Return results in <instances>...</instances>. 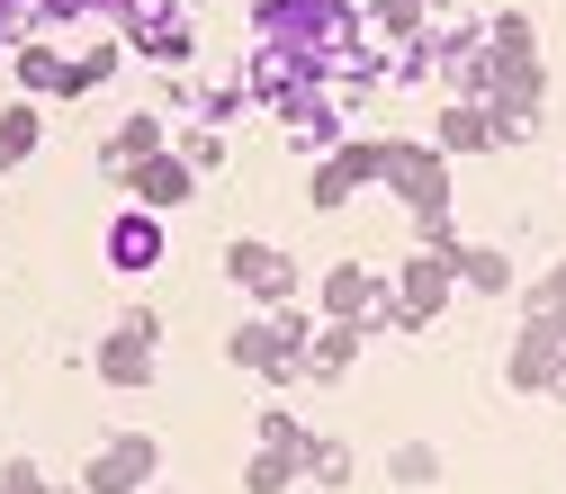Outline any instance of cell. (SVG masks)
<instances>
[{
  "instance_id": "2e32d148",
  "label": "cell",
  "mask_w": 566,
  "mask_h": 494,
  "mask_svg": "<svg viewBox=\"0 0 566 494\" xmlns=\"http://www.w3.org/2000/svg\"><path fill=\"white\" fill-rule=\"evenodd\" d=\"M297 459H306V476H315V485H333V494L350 485V441H342V432H306V450H297Z\"/></svg>"
},
{
  "instance_id": "277c9868",
  "label": "cell",
  "mask_w": 566,
  "mask_h": 494,
  "mask_svg": "<svg viewBox=\"0 0 566 494\" xmlns=\"http://www.w3.org/2000/svg\"><path fill=\"white\" fill-rule=\"evenodd\" d=\"M450 288H459V243H450V252H413L405 278H396V297H405V333L432 324V315L450 306Z\"/></svg>"
},
{
  "instance_id": "44dd1931",
  "label": "cell",
  "mask_w": 566,
  "mask_h": 494,
  "mask_svg": "<svg viewBox=\"0 0 566 494\" xmlns=\"http://www.w3.org/2000/svg\"><path fill=\"white\" fill-rule=\"evenodd\" d=\"M135 45H145V54H163V63H180V54L198 45V28H189V19H163V28H145Z\"/></svg>"
},
{
  "instance_id": "ba28073f",
  "label": "cell",
  "mask_w": 566,
  "mask_h": 494,
  "mask_svg": "<svg viewBox=\"0 0 566 494\" xmlns=\"http://www.w3.org/2000/svg\"><path fill=\"white\" fill-rule=\"evenodd\" d=\"M360 180H378V145H333L324 162H315V180H306V198L315 207H342Z\"/></svg>"
},
{
  "instance_id": "4fadbf2b",
  "label": "cell",
  "mask_w": 566,
  "mask_h": 494,
  "mask_svg": "<svg viewBox=\"0 0 566 494\" xmlns=\"http://www.w3.org/2000/svg\"><path fill=\"white\" fill-rule=\"evenodd\" d=\"M441 154H468V145H494V99H450L441 108Z\"/></svg>"
},
{
  "instance_id": "cb8c5ba5",
  "label": "cell",
  "mask_w": 566,
  "mask_h": 494,
  "mask_svg": "<svg viewBox=\"0 0 566 494\" xmlns=\"http://www.w3.org/2000/svg\"><path fill=\"white\" fill-rule=\"evenodd\" d=\"M117 324H126V333H145V341H163V306H126Z\"/></svg>"
},
{
  "instance_id": "7402d4cb",
  "label": "cell",
  "mask_w": 566,
  "mask_h": 494,
  "mask_svg": "<svg viewBox=\"0 0 566 494\" xmlns=\"http://www.w3.org/2000/svg\"><path fill=\"white\" fill-rule=\"evenodd\" d=\"M180 154H189V171H217V162H226V135H217V126H189Z\"/></svg>"
},
{
  "instance_id": "d4e9b609",
  "label": "cell",
  "mask_w": 566,
  "mask_h": 494,
  "mask_svg": "<svg viewBox=\"0 0 566 494\" xmlns=\"http://www.w3.org/2000/svg\"><path fill=\"white\" fill-rule=\"evenodd\" d=\"M54 494H91V485H54Z\"/></svg>"
},
{
  "instance_id": "d6986e66",
  "label": "cell",
  "mask_w": 566,
  "mask_h": 494,
  "mask_svg": "<svg viewBox=\"0 0 566 494\" xmlns=\"http://www.w3.org/2000/svg\"><path fill=\"white\" fill-rule=\"evenodd\" d=\"M369 19H378V36L413 45V36H422V19H432V0H369Z\"/></svg>"
},
{
  "instance_id": "603a6c76",
  "label": "cell",
  "mask_w": 566,
  "mask_h": 494,
  "mask_svg": "<svg viewBox=\"0 0 566 494\" xmlns=\"http://www.w3.org/2000/svg\"><path fill=\"white\" fill-rule=\"evenodd\" d=\"M0 494H54L36 459H0Z\"/></svg>"
},
{
  "instance_id": "ac0fdd59",
  "label": "cell",
  "mask_w": 566,
  "mask_h": 494,
  "mask_svg": "<svg viewBox=\"0 0 566 494\" xmlns=\"http://www.w3.org/2000/svg\"><path fill=\"white\" fill-rule=\"evenodd\" d=\"M117 73V36H91L82 54H73V82H63V99H82V91H99Z\"/></svg>"
},
{
  "instance_id": "8992f818",
  "label": "cell",
  "mask_w": 566,
  "mask_h": 494,
  "mask_svg": "<svg viewBox=\"0 0 566 494\" xmlns=\"http://www.w3.org/2000/svg\"><path fill=\"white\" fill-rule=\"evenodd\" d=\"M145 154H163V117H154V108H126V117L99 135V171H108V180H126Z\"/></svg>"
},
{
  "instance_id": "9c48e42d",
  "label": "cell",
  "mask_w": 566,
  "mask_h": 494,
  "mask_svg": "<svg viewBox=\"0 0 566 494\" xmlns=\"http://www.w3.org/2000/svg\"><path fill=\"white\" fill-rule=\"evenodd\" d=\"M163 261V217L154 207H117L108 225V270H154Z\"/></svg>"
},
{
  "instance_id": "5b68a950",
  "label": "cell",
  "mask_w": 566,
  "mask_h": 494,
  "mask_svg": "<svg viewBox=\"0 0 566 494\" xmlns=\"http://www.w3.org/2000/svg\"><path fill=\"white\" fill-rule=\"evenodd\" d=\"M117 189H126V207H154V217H163V207H180V198L198 189V171H189V154H180V145H163V154L135 162Z\"/></svg>"
},
{
  "instance_id": "52a82bcc",
  "label": "cell",
  "mask_w": 566,
  "mask_h": 494,
  "mask_svg": "<svg viewBox=\"0 0 566 494\" xmlns=\"http://www.w3.org/2000/svg\"><path fill=\"white\" fill-rule=\"evenodd\" d=\"M91 369H99L108 387H154V341L126 333V324H108V333L91 341Z\"/></svg>"
},
{
  "instance_id": "7c38bea8",
  "label": "cell",
  "mask_w": 566,
  "mask_h": 494,
  "mask_svg": "<svg viewBox=\"0 0 566 494\" xmlns=\"http://www.w3.org/2000/svg\"><path fill=\"white\" fill-rule=\"evenodd\" d=\"M45 145V99H0V171H19Z\"/></svg>"
},
{
  "instance_id": "5bb4252c",
  "label": "cell",
  "mask_w": 566,
  "mask_h": 494,
  "mask_svg": "<svg viewBox=\"0 0 566 494\" xmlns=\"http://www.w3.org/2000/svg\"><path fill=\"white\" fill-rule=\"evenodd\" d=\"M289 135H297V145H315V154H333V145H342L333 99H324V91H297V99H289Z\"/></svg>"
},
{
  "instance_id": "4316f807",
  "label": "cell",
  "mask_w": 566,
  "mask_h": 494,
  "mask_svg": "<svg viewBox=\"0 0 566 494\" xmlns=\"http://www.w3.org/2000/svg\"><path fill=\"white\" fill-rule=\"evenodd\" d=\"M557 396H566V387H557Z\"/></svg>"
},
{
  "instance_id": "7a4b0ae2",
  "label": "cell",
  "mask_w": 566,
  "mask_h": 494,
  "mask_svg": "<svg viewBox=\"0 0 566 494\" xmlns=\"http://www.w3.org/2000/svg\"><path fill=\"white\" fill-rule=\"evenodd\" d=\"M378 180L413 207V217H441V207H450V162H441V145H378Z\"/></svg>"
},
{
  "instance_id": "ffe728a7",
  "label": "cell",
  "mask_w": 566,
  "mask_h": 494,
  "mask_svg": "<svg viewBox=\"0 0 566 494\" xmlns=\"http://www.w3.org/2000/svg\"><path fill=\"white\" fill-rule=\"evenodd\" d=\"M459 278L485 288V297H504V288H513V261H504V252H459Z\"/></svg>"
},
{
  "instance_id": "8fae6325",
  "label": "cell",
  "mask_w": 566,
  "mask_h": 494,
  "mask_svg": "<svg viewBox=\"0 0 566 494\" xmlns=\"http://www.w3.org/2000/svg\"><path fill=\"white\" fill-rule=\"evenodd\" d=\"M360 341H369V324L324 315V324H315V341H306V378H342L350 360H360Z\"/></svg>"
},
{
  "instance_id": "e0dca14e",
  "label": "cell",
  "mask_w": 566,
  "mask_h": 494,
  "mask_svg": "<svg viewBox=\"0 0 566 494\" xmlns=\"http://www.w3.org/2000/svg\"><path fill=\"white\" fill-rule=\"evenodd\" d=\"M387 476L413 485V494H422V485H441V450H432V441H396V450H387Z\"/></svg>"
},
{
  "instance_id": "9a60e30c",
  "label": "cell",
  "mask_w": 566,
  "mask_h": 494,
  "mask_svg": "<svg viewBox=\"0 0 566 494\" xmlns=\"http://www.w3.org/2000/svg\"><path fill=\"white\" fill-rule=\"evenodd\" d=\"M306 476V459L297 450H270V441H252V459H243V494H289Z\"/></svg>"
},
{
  "instance_id": "3957f363",
  "label": "cell",
  "mask_w": 566,
  "mask_h": 494,
  "mask_svg": "<svg viewBox=\"0 0 566 494\" xmlns=\"http://www.w3.org/2000/svg\"><path fill=\"white\" fill-rule=\"evenodd\" d=\"M226 278H234V288H243V297H261V315L297 297V261H289V252H279V243H261V234H243V243L226 252Z\"/></svg>"
},
{
  "instance_id": "30bf717a",
  "label": "cell",
  "mask_w": 566,
  "mask_h": 494,
  "mask_svg": "<svg viewBox=\"0 0 566 494\" xmlns=\"http://www.w3.org/2000/svg\"><path fill=\"white\" fill-rule=\"evenodd\" d=\"M10 73H19L28 99H45V91L63 99V82H73V54H54L45 36H19V45H10Z\"/></svg>"
},
{
  "instance_id": "6da1fadb",
  "label": "cell",
  "mask_w": 566,
  "mask_h": 494,
  "mask_svg": "<svg viewBox=\"0 0 566 494\" xmlns=\"http://www.w3.org/2000/svg\"><path fill=\"white\" fill-rule=\"evenodd\" d=\"M154 476H163V441L154 432H108L91 450V467H82L91 494H154Z\"/></svg>"
},
{
  "instance_id": "484cf974",
  "label": "cell",
  "mask_w": 566,
  "mask_h": 494,
  "mask_svg": "<svg viewBox=\"0 0 566 494\" xmlns=\"http://www.w3.org/2000/svg\"><path fill=\"white\" fill-rule=\"evenodd\" d=\"M154 494H171V485H154Z\"/></svg>"
}]
</instances>
